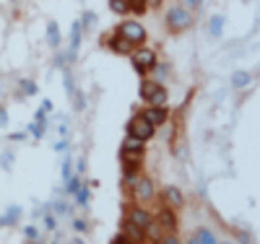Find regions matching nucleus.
<instances>
[{
    "label": "nucleus",
    "instance_id": "nucleus-10",
    "mask_svg": "<svg viewBox=\"0 0 260 244\" xmlns=\"http://www.w3.org/2000/svg\"><path fill=\"white\" fill-rule=\"evenodd\" d=\"M107 47H110V50H112L115 55H127V57L133 55V50H136L133 44H130L127 39H122V37H120L117 31H115V34H112L110 39H107Z\"/></svg>",
    "mask_w": 260,
    "mask_h": 244
},
{
    "label": "nucleus",
    "instance_id": "nucleus-28",
    "mask_svg": "<svg viewBox=\"0 0 260 244\" xmlns=\"http://www.w3.org/2000/svg\"><path fill=\"white\" fill-rule=\"evenodd\" d=\"M203 3H206V0H182V8L185 11H198V8H203Z\"/></svg>",
    "mask_w": 260,
    "mask_h": 244
},
{
    "label": "nucleus",
    "instance_id": "nucleus-25",
    "mask_svg": "<svg viewBox=\"0 0 260 244\" xmlns=\"http://www.w3.org/2000/svg\"><path fill=\"white\" fill-rule=\"evenodd\" d=\"M76 203H78V205H89V185H81V187H78Z\"/></svg>",
    "mask_w": 260,
    "mask_h": 244
},
{
    "label": "nucleus",
    "instance_id": "nucleus-21",
    "mask_svg": "<svg viewBox=\"0 0 260 244\" xmlns=\"http://www.w3.org/2000/svg\"><path fill=\"white\" fill-rule=\"evenodd\" d=\"M146 11H148V3H146V0H127V13L143 16Z\"/></svg>",
    "mask_w": 260,
    "mask_h": 244
},
{
    "label": "nucleus",
    "instance_id": "nucleus-7",
    "mask_svg": "<svg viewBox=\"0 0 260 244\" xmlns=\"http://www.w3.org/2000/svg\"><path fill=\"white\" fill-rule=\"evenodd\" d=\"M154 218L159 221V226H161L164 231H169V234H175V231L180 229L177 211H172V208H167V205H161V208L156 211V216H154Z\"/></svg>",
    "mask_w": 260,
    "mask_h": 244
},
{
    "label": "nucleus",
    "instance_id": "nucleus-40",
    "mask_svg": "<svg viewBox=\"0 0 260 244\" xmlns=\"http://www.w3.org/2000/svg\"><path fill=\"white\" fill-rule=\"evenodd\" d=\"M55 151H60V153L68 151V141H57V143H55Z\"/></svg>",
    "mask_w": 260,
    "mask_h": 244
},
{
    "label": "nucleus",
    "instance_id": "nucleus-32",
    "mask_svg": "<svg viewBox=\"0 0 260 244\" xmlns=\"http://www.w3.org/2000/svg\"><path fill=\"white\" fill-rule=\"evenodd\" d=\"M71 177H73V161L68 159L62 164V180H71Z\"/></svg>",
    "mask_w": 260,
    "mask_h": 244
},
{
    "label": "nucleus",
    "instance_id": "nucleus-23",
    "mask_svg": "<svg viewBox=\"0 0 260 244\" xmlns=\"http://www.w3.org/2000/svg\"><path fill=\"white\" fill-rule=\"evenodd\" d=\"M18 86H21V94H24V96H34L37 94V83L29 81V78H21Z\"/></svg>",
    "mask_w": 260,
    "mask_h": 244
},
{
    "label": "nucleus",
    "instance_id": "nucleus-8",
    "mask_svg": "<svg viewBox=\"0 0 260 244\" xmlns=\"http://www.w3.org/2000/svg\"><path fill=\"white\" fill-rule=\"evenodd\" d=\"M141 117H143L151 127H161V125H167V120H169V109H167V107H146L143 112H141Z\"/></svg>",
    "mask_w": 260,
    "mask_h": 244
},
{
    "label": "nucleus",
    "instance_id": "nucleus-29",
    "mask_svg": "<svg viewBox=\"0 0 260 244\" xmlns=\"http://www.w3.org/2000/svg\"><path fill=\"white\" fill-rule=\"evenodd\" d=\"M45 229H47V231H55V229H57V218H55L52 213H45Z\"/></svg>",
    "mask_w": 260,
    "mask_h": 244
},
{
    "label": "nucleus",
    "instance_id": "nucleus-9",
    "mask_svg": "<svg viewBox=\"0 0 260 244\" xmlns=\"http://www.w3.org/2000/svg\"><path fill=\"white\" fill-rule=\"evenodd\" d=\"M127 221H133L136 226H141V229H146L151 221H154V213H148L143 205H130L127 208V216H125Z\"/></svg>",
    "mask_w": 260,
    "mask_h": 244
},
{
    "label": "nucleus",
    "instance_id": "nucleus-44",
    "mask_svg": "<svg viewBox=\"0 0 260 244\" xmlns=\"http://www.w3.org/2000/svg\"><path fill=\"white\" fill-rule=\"evenodd\" d=\"M219 244H234V241H229V239H226V241H219Z\"/></svg>",
    "mask_w": 260,
    "mask_h": 244
},
{
    "label": "nucleus",
    "instance_id": "nucleus-27",
    "mask_svg": "<svg viewBox=\"0 0 260 244\" xmlns=\"http://www.w3.org/2000/svg\"><path fill=\"white\" fill-rule=\"evenodd\" d=\"M94 21H96V13H94V11H83V18H81V26H83V29L94 26Z\"/></svg>",
    "mask_w": 260,
    "mask_h": 244
},
{
    "label": "nucleus",
    "instance_id": "nucleus-46",
    "mask_svg": "<svg viewBox=\"0 0 260 244\" xmlns=\"http://www.w3.org/2000/svg\"><path fill=\"white\" fill-rule=\"evenodd\" d=\"M29 244H39V241H29Z\"/></svg>",
    "mask_w": 260,
    "mask_h": 244
},
{
    "label": "nucleus",
    "instance_id": "nucleus-38",
    "mask_svg": "<svg viewBox=\"0 0 260 244\" xmlns=\"http://www.w3.org/2000/svg\"><path fill=\"white\" fill-rule=\"evenodd\" d=\"M11 164H13V153H11V151H6V153H3V169L8 171V169H11Z\"/></svg>",
    "mask_w": 260,
    "mask_h": 244
},
{
    "label": "nucleus",
    "instance_id": "nucleus-24",
    "mask_svg": "<svg viewBox=\"0 0 260 244\" xmlns=\"http://www.w3.org/2000/svg\"><path fill=\"white\" fill-rule=\"evenodd\" d=\"M110 11L115 16H125L127 13V0H110Z\"/></svg>",
    "mask_w": 260,
    "mask_h": 244
},
{
    "label": "nucleus",
    "instance_id": "nucleus-42",
    "mask_svg": "<svg viewBox=\"0 0 260 244\" xmlns=\"http://www.w3.org/2000/svg\"><path fill=\"white\" fill-rule=\"evenodd\" d=\"M146 3H148V8H159L161 0H146Z\"/></svg>",
    "mask_w": 260,
    "mask_h": 244
},
{
    "label": "nucleus",
    "instance_id": "nucleus-19",
    "mask_svg": "<svg viewBox=\"0 0 260 244\" xmlns=\"http://www.w3.org/2000/svg\"><path fill=\"white\" fill-rule=\"evenodd\" d=\"M208 31H211V37H216L219 39L221 37V31H224V16H211V21H208Z\"/></svg>",
    "mask_w": 260,
    "mask_h": 244
},
{
    "label": "nucleus",
    "instance_id": "nucleus-33",
    "mask_svg": "<svg viewBox=\"0 0 260 244\" xmlns=\"http://www.w3.org/2000/svg\"><path fill=\"white\" fill-rule=\"evenodd\" d=\"M68 213V203H55L52 205V216H65Z\"/></svg>",
    "mask_w": 260,
    "mask_h": 244
},
{
    "label": "nucleus",
    "instance_id": "nucleus-20",
    "mask_svg": "<svg viewBox=\"0 0 260 244\" xmlns=\"http://www.w3.org/2000/svg\"><path fill=\"white\" fill-rule=\"evenodd\" d=\"M120 151H141V153H146V143L143 141H138V138H133V135H125V141H122V148Z\"/></svg>",
    "mask_w": 260,
    "mask_h": 244
},
{
    "label": "nucleus",
    "instance_id": "nucleus-39",
    "mask_svg": "<svg viewBox=\"0 0 260 244\" xmlns=\"http://www.w3.org/2000/svg\"><path fill=\"white\" fill-rule=\"evenodd\" d=\"M8 125V112H6V107H0V127H6Z\"/></svg>",
    "mask_w": 260,
    "mask_h": 244
},
{
    "label": "nucleus",
    "instance_id": "nucleus-3",
    "mask_svg": "<svg viewBox=\"0 0 260 244\" xmlns=\"http://www.w3.org/2000/svg\"><path fill=\"white\" fill-rule=\"evenodd\" d=\"M115 31H117L122 39H127L130 44H133V47H143V44H146V29H143L141 21H136V18L120 21Z\"/></svg>",
    "mask_w": 260,
    "mask_h": 244
},
{
    "label": "nucleus",
    "instance_id": "nucleus-12",
    "mask_svg": "<svg viewBox=\"0 0 260 244\" xmlns=\"http://www.w3.org/2000/svg\"><path fill=\"white\" fill-rule=\"evenodd\" d=\"M122 234L133 241V244H146V234H143V229L141 226H136L133 221H127V218H122Z\"/></svg>",
    "mask_w": 260,
    "mask_h": 244
},
{
    "label": "nucleus",
    "instance_id": "nucleus-26",
    "mask_svg": "<svg viewBox=\"0 0 260 244\" xmlns=\"http://www.w3.org/2000/svg\"><path fill=\"white\" fill-rule=\"evenodd\" d=\"M65 185H68V187H65V190H68L71 195H76V192H78V187L83 185V182H81V174H76V177H71V180H65Z\"/></svg>",
    "mask_w": 260,
    "mask_h": 244
},
{
    "label": "nucleus",
    "instance_id": "nucleus-37",
    "mask_svg": "<svg viewBox=\"0 0 260 244\" xmlns=\"http://www.w3.org/2000/svg\"><path fill=\"white\" fill-rule=\"evenodd\" d=\"M110 244H133V241H130V239H127V236L120 231L117 236H112V241H110Z\"/></svg>",
    "mask_w": 260,
    "mask_h": 244
},
{
    "label": "nucleus",
    "instance_id": "nucleus-30",
    "mask_svg": "<svg viewBox=\"0 0 260 244\" xmlns=\"http://www.w3.org/2000/svg\"><path fill=\"white\" fill-rule=\"evenodd\" d=\"M65 91H68L71 96L76 94V83H73V76H71L68 71H65Z\"/></svg>",
    "mask_w": 260,
    "mask_h": 244
},
{
    "label": "nucleus",
    "instance_id": "nucleus-18",
    "mask_svg": "<svg viewBox=\"0 0 260 244\" xmlns=\"http://www.w3.org/2000/svg\"><path fill=\"white\" fill-rule=\"evenodd\" d=\"M167 101H169L167 88H164V86H159L156 91L151 94V99H148V107H167Z\"/></svg>",
    "mask_w": 260,
    "mask_h": 244
},
{
    "label": "nucleus",
    "instance_id": "nucleus-22",
    "mask_svg": "<svg viewBox=\"0 0 260 244\" xmlns=\"http://www.w3.org/2000/svg\"><path fill=\"white\" fill-rule=\"evenodd\" d=\"M21 216V208L18 205H11L8 211H6V216L3 218H0V226H8V224H13V221Z\"/></svg>",
    "mask_w": 260,
    "mask_h": 244
},
{
    "label": "nucleus",
    "instance_id": "nucleus-47",
    "mask_svg": "<svg viewBox=\"0 0 260 244\" xmlns=\"http://www.w3.org/2000/svg\"><path fill=\"white\" fill-rule=\"evenodd\" d=\"M52 244H57V241H52Z\"/></svg>",
    "mask_w": 260,
    "mask_h": 244
},
{
    "label": "nucleus",
    "instance_id": "nucleus-2",
    "mask_svg": "<svg viewBox=\"0 0 260 244\" xmlns=\"http://www.w3.org/2000/svg\"><path fill=\"white\" fill-rule=\"evenodd\" d=\"M127 187H130V195H133L136 203H148V200H154V195H156L154 182H151L148 177H143V174L130 177V180H127Z\"/></svg>",
    "mask_w": 260,
    "mask_h": 244
},
{
    "label": "nucleus",
    "instance_id": "nucleus-45",
    "mask_svg": "<svg viewBox=\"0 0 260 244\" xmlns=\"http://www.w3.org/2000/svg\"><path fill=\"white\" fill-rule=\"evenodd\" d=\"M73 244H83V241H81V239H76V241H73Z\"/></svg>",
    "mask_w": 260,
    "mask_h": 244
},
{
    "label": "nucleus",
    "instance_id": "nucleus-41",
    "mask_svg": "<svg viewBox=\"0 0 260 244\" xmlns=\"http://www.w3.org/2000/svg\"><path fill=\"white\" fill-rule=\"evenodd\" d=\"M26 138V132H13V135H11V141H24Z\"/></svg>",
    "mask_w": 260,
    "mask_h": 244
},
{
    "label": "nucleus",
    "instance_id": "nucleus-4",
    "mask_svg": "<svg viewBox=\"0 0 260 244\" xmlns=\"http://www.w3.org/2000/svg\"><path fill=\"white\" fill-rule=\"evenodd\" d=\"M130 62H133V68H136L138 76H146L148 71H154L156 65H159L156 52L148 50L146 44H143V47H136V50H133V55H130Z\"/></svg>",
    "mask_w": 260,
    "mask_h": 244
},
{
    "label": "nucleus",
    "instance_id": "nucleus-31",
    "mask_svg": "<svg viewBox=\"0 0 260 244\" xmlns=\"http://www.w3.org/2000/svg\"><path fill=\"white\" fill-rule=\"evenodd\" d=\"M24 234H26V239H29V241H39V229H37V226H26V229H24Z\"/></svg>",
    "mask_w": 260,
    "mask_h": 244
},
{
    "label": "nucleus",
    "instance_id": "nucleus-17",
    "mask_svg": "<svg viewBox=\"0 0 260 244\" xmlns=\"http://www.w3.org/2000/svg\"><path fill=\"white\" fill-rule=\"evenodd\" d=\"M250 81H252V76H250L247 71H237V73L232 76V86L237 88V91H242V88H247V86H250Z\"/></svg>",
    "mask_w": 260,
    "mask_h": 244
},
{
    "label": "nucleus",
    "instance_id": "nucleus-1",
    "mask_svg": "<svg viewBox=\"0 0 260 244\" xmlns=\"http://www.w3.org/2000/svg\"><path fill=\"white\" fill-rule=\"evenodd\" d=\"M164 24H167V31H169V34H182V31H187V29L195 24V18H192V13L185 11L182 6H172V8L167 11V16H164Z\"/></svg>",
    "mask_w": 260,
    "mask_h": 244
},
{
    "label": "nucleus",
    "instance_id": "nucleus-15",
    "mask_svg": "<svg viewBox=\"0 0 260 244\" xmlns=\"http://www.w3.org/2000/svg\"><path fill=\"white\" fill-rule=\"evenodd\" d=\"M81 39H83V26H81V21H73V26H71V50L68 52H78L81 47Z\"/></svg>",
    "mask_w": 260,
    "mask_h": 244
},
{
    "label": "nucleus",
    "instance_id": "nucleus-14",
    "mask_svg": "<svg viewBox=\"0 0 260 244\" xmlns=\"http://www.w3.org/2000/svg\"><path fill=\"white\" fill-rule=\"evenodd\" d=\"M60 42H62V37H60L57 21H47V44H50L52 50H57V47H60Z\"/></svg>",
    "mask_w": 260,
    "mask_h": 244
},
{
    "label": "nucleus",
    "instance_id": "nucleus-6",
    "mask_svg": "<svg viewBox=\"0 0 260 244\" xmlns=\"http://www.w3.org/2000/svg\"><path fill=\"white\" fill-rule=\"evenodd\" d=\"M161 200H164V205L172 208V211H182V208H185V195H182V190H180L177 185H167V187L161 190Z\"/></svg>",
    "mask_w": 260,
    "mask_h": 244
},
{
    "label": "nucleus",
    "instance_id": "nucleus-13",
    "mask_svg": "<svg viewBox=\"0 0 260 244\" xmlns=\"http://www.w3.org/2000/svg\"><path fill=\"white\" fill-rule=\"evenodd\" d=\"M143 234H146V241H154V244H159V241H161V236H164L167 231L159 226V221L154 218V221H151V224L143 229Z\"/></svg>",
    "mask_w": 260,
    "mask_h": 244
},
{
    "label": "nucleus",
    "instance_id": "nucleus-11",
    "mask_svg": "<svg viewBox=\"0 0 260 244\" xmlns=\"http://www.w3.org/2000/svg\"><path fill=\"white\" fill-rule=\"evenodd\" d=\"M187 244H219V239H216V234L208 226H198L187 236Z\"/></svg>",
    "mask_w": 260,
    "mask_h": 244
},
{
    "label": "nucleus",
    "instance_id": "nucleus-5",
    "mask_svg": "<svg viewBox=\"0 0 260 244\" xmlns=\"http://www.w3.org/2000/svg\"><path fill=\"white\" fill-rule=\"evenodd\" d=\"M154 132H156V127H151L141 115L130 117V122H127V135H133V138H138V141L148 143L151 138H154Z\"/></svg>",
    "mask_w": 260,
    "mask_h": 244
},
{
    "label": "nucleus",
    "instance_id": "nucleus-36",
    "mask_svg": "<svg viewBox=\"0 0 260 244\" xmlns=\"http://www.w3.org/2000/svg\"><path fill=\"white\" fill-rule=\"evenodd\" d=\"M73 229H76V231H81V234H83V231H86V229H89V224H86V221H83V218H76V221H73Z\"/></svg>",
    "mask_w": 260,
    "mask_h": 244
},
{
    "label": "nucleus",
    "instance_id": "nucleus-43",
    "mask_svg": "<svg viewBox=\"0 0 260 244\" xmlns=\"http://www.w3.org/2000/svg\"><path fill=\"white\" fill-rule=\"evenodd\" d=\"M42 109H45V112H50V109H52V101L45 99V101H42Z\"/></svg>",
    "mask_w": 260,
    "mask_h": 244
},
{
    "label": "nucleus",
    "instance_id": "nucleus-35",
    "mask_svg": "<svg viewBox=\"0 0 260 244\" xmlns=\"http://www.w3.org/2000/svg\"><path fill=\"white\" fill-rule=\"evenodd\" d=\"M73 107L78 109V112L86 107V101H83V94H81V91H78V94H73Z\"/></svg>",
    "mask_w": 260,
    "mask_h": 244
},
{
    "label": "nucleus",
    "instance_id": "nucleus-34",
    "mask_svg": "<svg viewBox=\"0 0 260 244\" xmlns=\"http://www.w3.org/2000/svg\"><path fill=\"white\" fill-rule=\"evenodd\" d=\"M159 244H182V241L177 239V234H169V231H167V234L161 236V241H159Z\"/></svg>",
    "mask_w": 260,
    "mask_h": 244
},
{
    "label": "nucleus",
    "instance_id": "nucleus-16",
    "mask_svg": "<svg viewBox=\"0 0 260 244\" xmlns=\"http://www.w3.org/2000/svg\"><path fill=\"white\" fill-rule=\"evenodd\" d=\"M159 86H161V83H156L154 78H146V81H141V88H138L141 99H143V101H148V99H151V94H154Z\"/></svg>",
    "mask_w": 260,
    "mask_h": 244
}]
</instances>
